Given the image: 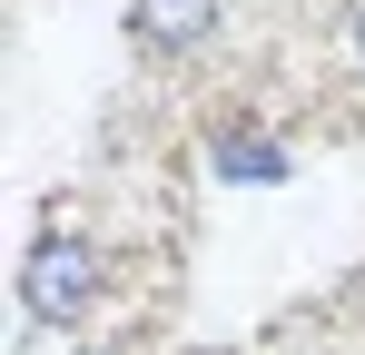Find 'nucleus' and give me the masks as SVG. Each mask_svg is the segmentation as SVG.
<instances>
[{
  "label": "nucleus",
  "mask_w": 365,
  "mask_h": 355,
  "mask_svg": "<svg viewBox=\"0 0 365 355\" xmlns=\"http://www.w3.org/2000/svg\"><path fill=\"white\" fill-rule=\"evenodd\" d=\"M99 296V257L89 247H69V237H50L30 267H20V306L40 316V326H79V306Z\"/></svg>",
  "instance_id": "1"
},
{
  "label": "nucleus",
  "mask_w": 365,
  "mask_h": 355,
  "mask_svg": "<svg viewBox=\"0 0 365 355\" xmlns=\"http://www.w3.org/2000/svg\"><path fill=\"white\" fill-rule=\"evenodd\" d=\"M128 30H138L148 50H197V40L217 30V0H138Z\"/></svg>",
  "instance_id": "2"
},
{
  "label": "nucleus",
  "mask_w": 365,
  "mask_h": 355,
  "mask_svg": "<svg viewBox=\"0 0 365 355\" xmlns=\"http://www.w3.org/2000/svg\"><path fill=\"white\" fill-rule=\"evenodd\" d=\"M217 168H227V178H267V187H277V178H287V148H277V138H237V128H227V138H217Z\"/></svg>",
  "instance_id": "3"
},
{
  "label": "nucleus",
  "mask_w": 365,
  "mask_h": 355,
  "mask_svg": "<svg viewBox=\"0 0 365 355\" xmlns=\"http://www.w3.org/2000/svg\"><path fill=\"white\" fill-rule=\"evenodd\" d=\"M346 40H356V59H365V0H356V20H346Z\"/></svg>",
  "instance_id": "4"
},
{
  "label": "nucleus",
  "mask_w": 365,
  "mask_h": 355,
  "mask_svg": "<svg viewBox=\"0 0 365 355\" xmlns=\"http://www.w3.org/2000/svg\"><path fill=\"white\" fill-rule=\"evenodd\" d=\"M79 355H109V346H79Z\"/></svg>",
  "instance_id": "5"
}]
</instances>
